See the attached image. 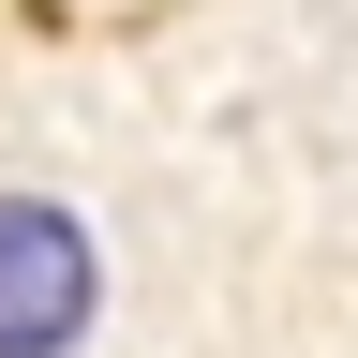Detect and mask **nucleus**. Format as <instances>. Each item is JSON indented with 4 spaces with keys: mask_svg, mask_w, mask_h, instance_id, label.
<instances>
[{
    "mask_svg": "<svg viewBox=\"0 0 358 358\" xmlns=\"http://www.w3.org/2000/svg\"><path fill=\"white\" fill-rule=\"evenodd\" d=\"M105 313V254L60 194H0V358H75Z\"/></svg>",
    "mask_w": 358,
    "mask_h": 358,
    "instance_id": "obj_1",
    "label": "nucleus"
}]
</instances>
